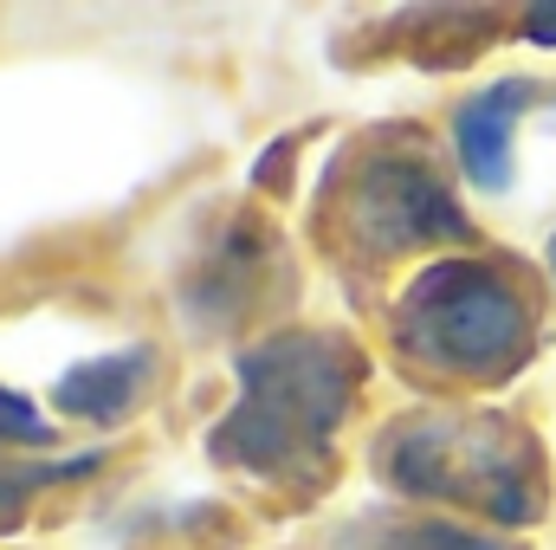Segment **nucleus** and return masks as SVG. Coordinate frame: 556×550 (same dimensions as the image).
<instances>
[{
  "instance_id": "obj_4",
  "label": "nucleus",
  "mask_w": 556,
  "mask_h": 550,
  "mask_svg": "<svg viewBox=\"0 0 556 550\" xmlns=\"http://www.w3.org/2000/svg\"><path fill=\"white\" fill-rule=\"evenodd\" d=\"M350 234L369 253H402V247H427V240H466V214L427 155L382 149L350 188Z\"/></svg>"
},
{
  "instance_id": "obj_11",
  "label": "nucleus",
  "mask_w": 556,
  "mask_h": 550,
  "mask_svg": "<svg viewBox=\"0 0 556 550\" xmlns=\"http://www.w3.org/2000/svg\"><path fill=\"white\" fill-rule=\"evenodd\" d=\"M551 273H556V240H551Z\"/></svg>"
},
{
  "instance_id": "obj_6",
  "label": "nucleus",
  "mask_w": 556,
  "mask_h": 550,
  "mask_svg": "<svg viewBox=\"0 0 556 550\" xmlns=\"http://www.w3.org/2000/svg\"><path fill=\"white\" fill-rule=\"evenodd\" d=\"M149 343H130V350H104V357H85L59 376V414H78V421H124L137 409L142 383H149Z\"/></svg>"
},
{
  "instance_id": "obj_9",
  "label": "nucleus",
  "mask_w": 556,
  "mask_h": 550,
  "mask_svg": "<svg viewBox=\"0 0 556 550\" xmlns=\"http://www.w3.org/2000/svg\"><path fill=\"white\" fill-rule=\"evenodd\" d=\"M0 440H26V447H46V440H52V427H46V414L33 409L26 396L0 389Z\"/></svg>"
},
{
  "instance_id": "obj_10",
  "label": "nucleus",
  "mask_w": 556,
  "mask_h": 550,
  "mask_svg": "<svg viewBox=\"0 0 556 550\" xmlns=\"http://www.w3.org/2000/svg\"><path fill=\"white\" fill-rule=\"evenodd\" d=\"M525 33H531L538 46H556V7H531V13H525Z\"/></svg>"
},
{
  "instance_id": "obj_7",
  "label": "nucleus",
  "mask_w": 556,
  "mask_h": 550,
  "mask_svg": "<svg viewBox=\"0 0 556 550\" xmlns=\"http://www.w3.org/2000/svg\"><path fill=\"white\" fill-rule=\"evenodd\" d=\"M356 550H511V545H498L485 532H466V525H446V518H389L369 538H356Z\"/></svg>"
},
{
  "instance_id": "obj_2",
  "label": "nucleus",
  "mask_w": 556,
  "mask_h": 550,
  "mask_svg": "<svg viewBox=\"0 0 556 550\" xmlns=\"http://www.w3.org/2000/svg\"><path fill=\"white\" fill-rule=\"evenodd\" d=\"M382 473L408 499L485 512L498 525H531L544 512V447L511 414H408L382 440Z\"/></svg>"
},
{
  "instance_id": "obj_8",
  "label": "nucleus",
  "mask_w": 556,
  "mask_h": 550,
  "mask_svg": "<svg viewBox=\"0 0 556 550\" xmlns=\"http://www.w3.org/2000/svg\"><path fill=\"white\" fill-rule=\"evenodd\" d=\"M91 466H98V453H85V460H39V466H0V512H20L33 492H46L59 479H78Z\"/></svg>"
},
{
  "instance_id": "obj_5",
  "label": "nucleus",
  "mask_w": 556,
  "mask_h": 550,
  "mask_svg": "<svg viewBox=\"0 0 556 550\" xmlns=\"http://www.w3.org/2000/svg\"><path fill=\"white\" fill-rule=\"evenodd\" d=\"M525 104H531V85L505 78V85L472 91L453 111V149H459V168H466L472 188H485V195L511 188V124H518Z\"/></svg>"
},
{
  "instance_id": "obj_3",
  "label": "nucleus",
  "mask_w": 556,
  "mask_h": 550,
  "mask_svg": "<svg viewBox=\"0 0 556 550\" xmlns=\"http://www.w3.org/2000/svg\"><path fill=\"white\" fill-rule=\"evenodd\" d=\"M395 343L433 376L505 383L531 357V304L485 260H433L395 304Z\"/></svg>"
},
{
  "instance_id": "obj_1",
  "label": "nucleus",
  "mask_w": 556,
  "mask_h": 550,
  "mask_svg": "<svg viewBox=\"0 0 556 550\" xmlns=\"http://www.w3.org/2000/svg\"><path fill=\"white\" fill-rule=\"evenodd\" d=\"M363 376H369L363 350L324 330H291L260 350H240L233 357L240 396L214 421V460L273 486H317Z\"/></svg>"
}]
</instances>
